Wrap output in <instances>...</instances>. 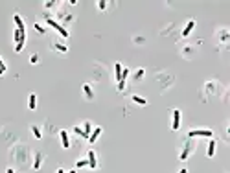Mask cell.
<instances>
[{
    "label": "cell",
    "instance_id": "cell-1",
    "mask_svg": "<svg viewBox=\"0 0 230 173\" xmlns=\"http://www.w3.org/2000/svg\"><path fill=\"white\" fill-rule=\"evenodd\" d=\"M46 22H48V24H50V26H52V28H55L57 32H59V33L63 35V37H68V32H66V30H64V28L61 26V24H57L55 20H52L50 17H46Z\"/></svg>",
    "mask_w": 230,
    "mask_h": 173
},
{
    "label": "cell",
    "instance_id": "cell-2",
    "mask_svg": "<svg viewBox=\"0 0 230 173\" xmlns=\"http://www.w3.org/2000/svg\"><path fill=\"white\" fill-rule=\"evenodd\" d=\"M192 149H193V142L188 140V142H186V147H184L182 153H181V160H186L188 157H190V153H192Z\"/></svg>",
    "mask_w": 230,
    "mask_h": 173
},
{
    "label": "cell",
    "instance_id": "cell-3",
    "mask_svg": "<svg viewBox=\"0 0 230 173\" xmlns=\"http://www.w3.org/2000/svg\"><path fill=\"white\" fill-rule=\"evenodd\" d=\"M190 136H212V131L210 129H195V131H190Z\"/></svg>",
    "mask_w": 230,
    "mask_h": 173
},
{
    "label": "cell",
    "instance_id": "cell-4",
    "mask_svg": "<svg viewBox=\"0 0 230 173\" xmlns=\"http://www.w3.org/2000/svg\"><path fill=\"white\" fill-rule=\"evenodd\" d=\"M181 125V111H173V124H171V129H179Z\"/></svg>",
    "mask_w": 230,
    "mask_h": 173
},
{
    "label": "cell",
    "instance_id": "cell-5",
    "mask_svg": "<svg viewBox=\"0 0 230 173\" xmlns=\"http://www.w3.org/2000/svg\"><path fill=\"white\" fill-rule=\"evenodd\" d=\"M99 135H101V127H96V129H94L92 133H90V136H88V142H90V144H94V142L98 140V136H99Z\"/></svg>",
    "mask_w": 230,
    "mask_h": 173
},
{
    "label": "cell",
    "instance_id": "cell-6",
    "mask_svg": "<svg viewBox=\"0 0 230 173\" xmlns=\"http://www.w3.org/2000/svg\"><path fill=\"white\" fill-rule=\"evenodd\" d=\"M193 28H195V22H193V20H190V22L186 24V28L182 30V37H188V35L192 33V30H193Z\"/></svg>",
    "mask_w": 230,
    "mask_h": 173
},
{
    "label": "cell",
    "instance_id": "cell-7",
    "mask_svg": "<svg viewBox=\"0 0 230 173\" xmlns=\"http://www.w3.org/2000/svg\"><path fill=\"white\" fill-rule=\"evenodd\" d=\"M13 20H15V24H17V30H21V33H26V32H24V20L18 17V15H15Z\"/></svg>",
    "mask_w": 230,
    "mask_h": 173
},
{
    "label": "cell",
    "instance_id": "cell-8",
    "mask_svg": "<svg viewBox=\"0 0 230 173\" xmlns=\"http://www.w3.org/2000/svg\"><path fill=\"white\" fill-rule=\"evenodd\" d=\"M61 142H63L64 149H68V147H70V140H68V133H66V131H61Z\"/></svg>",
    "mask_w": 230,
    "mask_h": 173
},
{
    "label": "cell",
    "instance_id": "cell-9",
    "mask_svg": "<svg viewBox=\"0 0 230 173\" xmlns=\"http://www.w3.org/2000/svg\"><path fill=\"white\" fill-rule=\"evenodd\" d=\"M88 166H90L92 170L98 166V162H96V155H94V151H88Z\"/></svg>",
    "mask_w": 230,
    "mask_h": 173
},
{
    "label": "cell",
    "instance_id": "cell-10",
    "mask_svg": "<svg viewBox=\"0 0 230 173\" xmlns=\"http://www.w3.org/2000/svg\"><path fill=\"white\" fill-rule=\"evenodd\" d=\"M216 153V140H210L208 142V157H214Z\"/></svg>",
    "mask_w": 230,
    "mask_h": 173
},
{
    "label": "cell",
    "instance_id": "cell-11",
    "mask_svg": "<svg viewBox=\"0 0 230 173\" xmlns=\"http://www.w3.org/2000/svg\"><path fill=\"white\" fill-rule=\"evenodd\" d=\"M122 65H120V63H116V65H114V74H116V79L120 81V79H122Z\"/></svg>",
    "mask_w": 230,
    "mask_h": 173
},
{
    "label": "cell",
    "instance_id": "cell-12",
    "mask_svg": "<svg viewBox=\"0 0 230 173\" xmlns=\"http://www.w3.org/2000/svg\"><path fill=\"white\" fill-rule=\"evenodd\" d=\"M90 133H92V127H90V122H85V129H83V136H90Z\"/></svg>",
    "mask_w": 230,
    "mask_h": 173
},
{
    "label": "cell",
    "instance_id": "cell-13",
    "mask_svg": "<svg viewBox=\"0 0 230 173\" xmlns=\"http://www.w3.org/2000/svg\"><path fill=\"white\" fill-rule=\"evenodd\" d=\"M29 101H28V107H29V109H35V105H37V98H35V94H29V98H28Z\"/></svg>",
    "mask_w": 230,
    "mask_h": 173
},
{
    "label": "cell",
    "instance_id": "cell-14",
    "mask_svg": "<svg viewBox=\"0 0 230 173\" xmlns=\"http://www.w3.org/2000/svg\"><path fill=\"white\" fill-rule=\"evenodd\" d=\"M83 92H85V96H87L88 100H94V94H92V90H90L88 85H83Z\"/></svg>",
    "mask_w": 230,
    "mask_h": 173
},
{
    "label": "cell",
    "instance_id": "cell-15",
    "mask_svg": "<svg viewBox=\"0 0 230 173\" xmlns=\"http://www.w3.org/2000/svg\"><path fill=\"white\" fill-rule=\"evenodd\" d=\"M53 48H55L57 52H63V54H66V52H68V48L64 46V44H53Z\"/></svg>",
    "mask_w": 230,
    "mask_h": 173
},
{
    "label": "cell",
    "instance_id": "cell-16",
    "mask_svg": "<svg viewBox=\"0 0 230 173\" xmlns=\"http://www.w3.org/2000/svg\"><path fill=\"white\" fill-rule=\"evenodd\" d=\"M133 101H134V103H138V105H146L147 103V101L144 98H140V96H133Z\"/></svg>",
    "mask_w": 230,
    "mask_h": 173
},
{
    "label": "cell",
    "instance_id": "cell-17",
    "mask_svg": "<svg viewBox=\"0 0 230 173\" xmlns=\"http://www.w3.org/2000/svg\"><path fill=\"white\" fill-rule=\"evenodd\" d=\"M31 133L35 135V138H41V136H42V135H41V131H39V127H37V125H33V127H31Z\"/></svg>",
    "mask_w": 230,
    "mask_h": 173
},
{
    "label": "cell",
    "instance_id": "cell-18",
    "mask_svg": "<svg viewBox=\"0 0 230 173\" xmlns=\"http://www.w3.org/2000/svg\"><path fill=\"white\" fill-rule=\"evenodd\" d=\"M41 159H42V155L39 153L37 155V160H35V164H33V170H39V168H41Z\"/></svg>",
    "mask_w": 230,
    "mask_h": 173
},
{
    "label": "cell",
    "instance_id": "cell-19",
    "mask_svg": "<svg viewBox=\"0 0 230 173\" xmlns=\"http://www.w3.org/2000/svg\"><path fill=\"white\" fill-rule=\"evenodd\" d=\"M77 168H83V166H88V160H77Z\"/></svg>",
    "mask_w": 230,
    "mask_h": 173
},
{
    "label": "cell",
    "instance_id": "cell-20",
    "mask_svg": "<svg viewBox=\"0 0 230 173\" xmlns=\"http://www.w3.org/2000/svg\"><path fill=\"white\" fill-rule=\"evenodd\" d=\"M13 37H15V41L18 43V41H21V30H15V35H13Z\"/></svg>",
    "mask_w": 230,
    "mask_h": 173
},
{
    "label": "cell",
    "instance_id": "cell-21",
    "mask_svg": "<svg viewBox=\"0 0 230 173\" xmlns=\"http://www.w3.org/2000/svg\"><path fill=\"white\" fill-rule=\"evenodd\" d=\"M98 6H99V9H105V8H107V2H105V0H101Z\"/></svg>",
    "mask_w": 230,
    "mask_h": 173
},
{
    "label": "cell",
    "instance_id": "cell-22",
    "mask_svg": "<svg viewBox=\"0 0 230 173\" xmlns=\"http://www.w3.org/2000/svg\"><path fill=\"white\" fill-rule=\"evenodd\" d=\"M35 30H37L39 33H44V28H42V26H39V24H35Z\"/></svg>",
    "mask_w": 230,
    "mask_h": 173
},
{
    "label": "cell",
    "instance_id": "cell-23",
    "mask_svg": "<svg viewBox=\"0 0 230 173\" xmlns=\"http://www.w3.org/2000/svg\"><path fill=\"white\" fill-rule=\"evenodd\" d=\"M0 70H2V72H6V65H4L2 59H0Z\"/></svg>",
    "mask_w": 230,
    "mask_h": 173
},
{
    "label": "cell",
    "instance_id": "cell-24",
    "mask_svg": "<svg viewBox=\"0 0 230 173\" xmlns=\"http://www.w3.org/2000/svg\"><path fill=\"white\" fill-rule=\"evenodd\" d=\"M179 173H188V171H186V170H181V171H179Z\"/></svg>",
    "mask_w": 230,
    "mask_h": 173
},
{
    "label": "cell",
    "instance_id": "cell-25",
    "mask_svg": "<svg viewBox=\"0 0 230 173\" xmlns=\"http://www.w3.org/2000/svg\"><path fill=\"white\" fill-rule=\"evenodd\" d=\"M6 173H15V171H13V170H8V171H6Z\"/></svg>",
    "mask_w": 230,
    "mask_h": 173
},
{
    "label": "cell",
    "instance_id": "cell-26",
    "mask_svg": "<svg viewBox=\"0 0 230 173\" xmlns=\"http://www.w3.org/2000/svg\"><path fill=\"white\" fill-rule=\"evenodd\" d=\"M57 173H64V170H57Z\"/></svg>",
    "mask_w": 230,
    "mask_h": 173
},
{
    "label": "cell",
    "instance_id": "cell-27",
    "mask_svg": "<svg viewBox=\"0 0 230 173\" xmlns=\"http://www.w3.org/2000/svg\"><path fill=\"white\" fill-rule=\"evenodd\" d=\"M68 173H76V171H68Z\"/></svg>",
    "mask_w": 230,
    "mask_h": 173
}]
</instances>
